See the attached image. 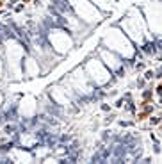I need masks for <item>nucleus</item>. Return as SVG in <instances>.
<instances>
[{"instance_id": "11", "label": "nucleus", "mask_w": 162, "mask_h": 164, "mask_svg": "<svg viewBox=\"0 0 162 164\" xmlns=\"http://www.w3.org/2000/svg\"><path fill=\"white\" fill-rule=\"evenodd\" d=\"M155 93H157L159 96H162V84H159V86L155 88Z\"/></svg>"}, {"instance_id": "17", "label": "nucleus", "mask_w": 162, "mask_h": 164, "mask_svg": "<svg viewBox=\"0 0 162 164\" xmlns=\"http://www.w3.org/2000/svg\"><path fill=\"white\" fill-rule=\"evenodd\" d=\"M160 84H162V82H160Z\"/></svg>"}, {"instance_id": "13", "label": "nucleus", "mask_w": 162, "mask_h": 164, "mask_svg": "<svg viewBox=\"0 0 162 164\" xmlns=\"http://www.w3.org/2000/svg\"><path fill=\"white\" fill-rule=\"evenodd\" d=\"M16 2H18V0H9V2H7V7H13V5H16Z\"/></svg>"}, {"instance_id": "7", "label": "nucleus", "mask_w": 162, "mask_h": 164, "mask_svg": "<svg viewBox=\"0 0 162 164\" xmlns=\"http://www.w3.org/2000/svg\"><path fill=\"white\" fill-rule=\"evenodd\" d=\"M146 86V78L143 77V78H137V88H141V89H143Z\"/></svg>"}, {"instance_id": "5", "label": "nucleus", "mask_w": 162, "mask_h": 164, "mask_svg": "<svg viewBox=\"0 0 162 164\" xmlns=\"http://www.w3.org/2000/svg\"><path fill=\"white\" fill-rule=\"evenodd\" d=\"M144 78H146V80H151V78H155V71H153V70H146Z\"/></svg>"}, {"instance_id": "12", "label": "nucleus", "mask_w": 162, "mask_h": 164, "mask_svg": "<svg viewBox=\"0 0 162 164\" xmlns=\"http://www.w3.org/2000/svg\"><path fill=\"white\" fill-rule=\"evenodd\" d=\"M123 103H125V96H123V98H119V100L116 102V107H123Z\"/></svg>"}, {"instance_id": "14", "label": "nucleus", "mask_w": 162, "mask_h": 164, "mask_svg": "<svg viewBox=\"0 0 162 164\" xmlns=\"http://www.w3.org/2000/svg\"><path fill=\"white\" fill-rule=\"evenodd\" d=\"M159 130L162 132V120H160V123H159Z\"/></svg>"}, {"instance_id": "16", "label": "nucleus", "mask_w": 162, "mask_h": 164, "mask_svg": "<svg viewBox=\"0 0 162 164\" xmlns=\"http://www.w3.org/2000/svg\"><path fill=\"white\" fill-rule=\"evenodd\" d=\"M22 2H23V4H27V2H32V0H22Z\"/></svg>"}, {"instance_id": "2", "label": "nucleus", "mask_w": 162, "mask_h": 164, "mask_svg": "<svg viewBox=\"0 0 162 164\" xmlns=\"http://www.w3.org/2000/svg\"><path fill=\"white\" fill-rule=\"evenodd\" d=\"M150 120V127H159V123H160V120H162V114H159V116H150L148 118Z\"/></svg>"}, {"instance_id": "1", "label": "nucleus", "mask_w": 162, "mask_h": 164, "mask_svg": "<svg viewBox=\"0 0 162 164\" xmlns=\"http://www.w3.org/2000/svg\"><path fill=\"white\" fill-rule=\"evenodd\" d=\"M153 111H155V105H153V102L150 103V105H146L144 109H139V113H137V116H136V121H144V120H148L151 114H153Z\"/></svg>"}, {"instance_id": "10", "label": "nucleus", "mask_w": 162, "mask_h": 164, "mask_svg": "<svg viewBox=\"0 0 162 164\" xmlns=\"http://www.w3.org/2000/svg\"><path fill=\"white\" fill-rule=\"evenodd\" d=\"M102 111H103V113H109V111H111V105H109V103H102Z\"/></svg>"}, {"instance_id": "9", "label": "nucleus", "mask_w": 162, "mask_h": 164, "mask_svg": "<svg viewBox=\"0 0 162 164\" xmlns=\"http://www.w3.org/2000/svg\"><path fill=\"white\" fill-rule=\"evenodd\" d=\"M114 118H116V114H111V116H107V118H105V125H109V123L114 120Z\"/></svg>"}, {"instance_id": "8", "label": "nucleus", "mask_w": 162, "mask_h": 164, "mask_svg": "<svg viewBox=\"0 0 162 164\" xmlns=\"http://www.w3.org/2000/svg\"><path fill=\"white\" fill-rule=\"evenodd\" d=\"M23 5H25V4H16V7H14V13H22V11H23Z\"/></svg>"}, {"instance_id": "4", "label": "nucleus", "mask_w": 162, "mask_h": 164, "mask_svg": "<svg viewBox=\"0 0 162 164\" xmlns=\"http://www.w3.org/2000/svg\"><path fill=\"white\" fill-rule=\"evenodd\" d=\"M4 130H5V134H9V136L11 134H18V127L14 125V123H13V125H11V123H9V125H5Z\"/></svg>"}, {"instance_id": "6", "label": "nucleus", "mask_w": 162, "mask_h": 164, "mask_svg": "<svg viewBox=\"0 0 162 164\" xmlns=\"http://www.w3.org/2000/svg\"><path fill=\"white\" fill-rule=\"evenodd\" d=\"M134 68H136L137 71H143V70L146 68V64H144V63H136V64H134Z\"/></svg>"}, {"instance_id": "15", "label": "nucleus", "mask_w": 162, "mask_h": 164, "mask_svg": "<svg viewBox=\"0 0 162 164\" xmlns=\"http://www.w3.org/2000/svg\"><path fill=\"white\" fill-rule=\"evenodd\" d=\"M2 5H5V2H4V0H0V7H2Z\"/></svg>"}, {"instance_id": "3", "label": "nucleus", "mask_w": 162, "mask_h": 164, "mask_svg": "<svg viewBox=\"0 0 162 164\" xmlns=\"http://www.w3.org/2000/svg\"><path fill=\"white\" fill-rule=\"evenodd\" d=\"M143 100H148V102H153V91L150 88H146L143 91Z\"/></svg>"}]
</instances>
